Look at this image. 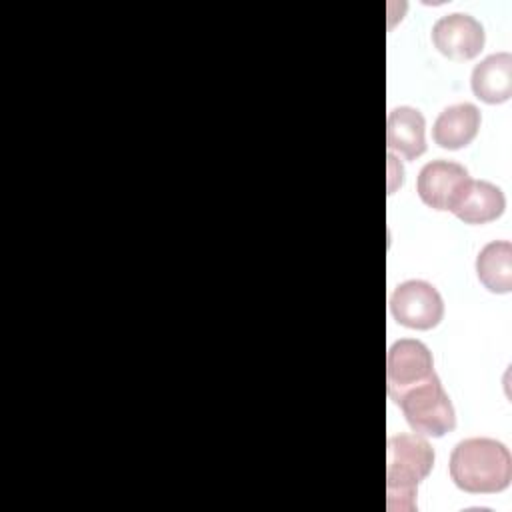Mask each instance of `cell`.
<instances>
[{
  "label": "cell",
  "instance_id": "cell-1",
  "mask_svg": "<svg viewBox=\"0 0 512 512\" xmlns=\"http://www.w3.org/2000/svg\"><path fill=\"white\" fill-rule=\"evenodd\" d=\"M452 482L468 494H496L510 486V450L494 438H466L450 454Z\"/></svg>",
  "mask_w": 512,
  "mask_h": 512
},
{
  "label": "cell",
  "instance_id": "cell-2",
  "mask_svg": "<svg viewBox=\"0 0 512 512\" xmlns=\"http://www.w3.org/2000/svg\"><path fill=\"white\" fill-rule=\"evenodd\" d=\"M434 450L420 434H392L386 444V496L390 512L416 510V488L432 472Z\"/></svg>",
  "mask_w": 512,
  "mask_h": 512
},
{
  "label": "cell",
  "instance_id": "cell-3",
  "mask_svg": "<svg viewBox=\"0 0 512 512\" xmlns=\"http://www.w3.org/2000/svg\"><path fill=\"white\" fill-rule=\"evenodd\" d=\"M396 404L402 408L408 426L420 436L440 438L456 428L454 406L436 372L400 394Z\"/></svg>",
  "mask_w": 512,
  "mask_h": 512
},
{
  "label": "cell",
  "instance_id": "cell-4",
  "mask_svg": "<svg viewBox=\"0 0 512 512\" xmlns=\"http://www.w3.org/2000/svg\"><path fill=\"white\" fill-rule=\"evenodd\" d=\"M390 314L394 320L412 330H430L444 316L440 292L426 280H406L390 294Z\"/></svg>",
  "mask_w": 512,
  "mask_h": 512
},
{
  "label": "cell",
  "instance_id": "cell-5",
  "mask_svg": "<svg viewBox=\"0 0 512 512\" xmlns=\"http://www.w3.org/2000/svg\"><path fill=\"white\" fill-rule=\"evenodd\" d=\"M434 374V360L428 346L414 338L396 340L386 354V390L396 402L408 388Z\"/></svg>",
  "mask_w": 512,
  "mask_h": 512
},
{
  "label": "cell",
  "instance_id": "cell-6",
  "mask_svg": "<svg viewBox=\"0 0 512 512\" xmlns=\"http://www.w3.org/2000/svg\"><path fill=\"white\" fill-rule=\"evenodd\" d=\"M482 24L464 12H452L440 16L432 26L434 48L450 60H470L484 48Z\"/></svg>",
  "mask_w": 512,
  "mask_h": 512
},
{
  "label": "cell",
  "instance_id": "cell-7",
  "mask_svg": "<svg viewBox=\"0 0 512 512\" xmlns=\"http://www.w3.org/2000/svg\"><path fill=\"white\" fill-rule=\"evenodd\" d=\"M468 180L470 174L462 164L432 160L418 172L416 192L426 206L434 210H450Z\"/></svg>",
  "mask_w": 512,
  "mask_h": 512
},
{
  "label": "cell",
  "instance_id": "cell-8",
  "mask_svg": "<svg viewBox=\"0 0 512 512\" xmlns=\"http://www.w3.org/2000/svg\"><path fill=\"white\" fill-rule=\"evenodd\" d=\"M506 208L504 192L488 180H468L450 212L464 224H486L502 216Z\"/></svg>",
  "mask_w": 512,
  "mask_h": 512
},
{
  "label": "cell",
  "instance_id": "cell-9",
  "mask_svg": "<svg viewBox=\"0 0 512 512\" xmlns=\"http://www.w3.org/2000/svg\"><path fill=\"white\" fill-rule=\"evenodd\" d=\"M386 146L406 160H414L426 152V120L412 106L390 110L386 120Z\"/></svg>",
  "mask_w": 512,
  "mask_h": 512
},
{
  "label": "cell",
  "instance_id": "cell-10",
  "mask_svg": "<svg viewBox=\"0 0 512 512\" xmlns=\"http://www.w3.org/2000/svg\"><path fill=\"white\" fill-rule=\"evenodd\" d=\"M480 120V110L474 104H452L438 114L432 126V138L440 148L446 150L464 148L476 138Z\"/></svg>",
  "mask_w": 512,
  "mask_h": 512
},
{
  "label": "cell",
  "instance_id": "cell-11",
  "mask_svg": "<svg viewBox=\"0 0 512 512\" xmlns=\"http://www.w3.org/2000/svg\"><path fill=\"white\" fill-rule=\"evenodd\" d=\"M472 92L486 104H500L512 96V56L496 52L486 56L472 70Z\"/></svg>",
  "mask_w": 512,
  "mask_h": 512
},
{
  "label": "cell",
  "instance_id": "cell-12",
  "mask_svg": "<svg viewBox=\"0 0 512 512\" xmlns=\"http://www.w3.org/2000/svg\"><path fill=\"white\" fill-rule=\"evenodd\" d=\"M476 274L482 286L494 294L512 290V244L508 240L488 242L476 256Z\"/></svg>",
  "mask_w": 512,
  "mask_h": 512
}]
</instances>
